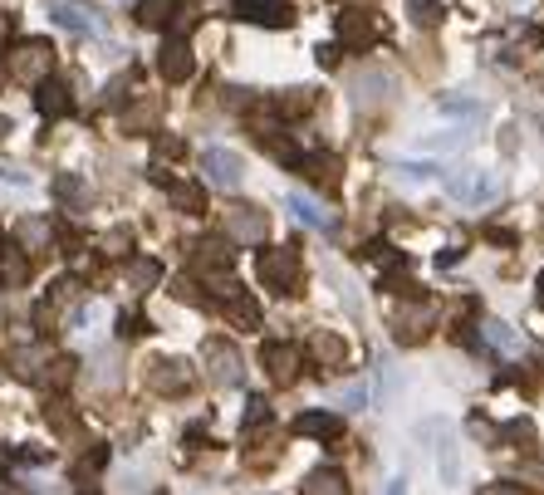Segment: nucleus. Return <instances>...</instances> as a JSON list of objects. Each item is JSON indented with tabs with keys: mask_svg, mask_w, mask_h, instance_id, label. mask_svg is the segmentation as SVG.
Masks as SVG:
<instances>
[{
	"mask_svg": "<svg viewBox=\"0 0 544 495\" xmlns=\"http://www.w3.org/2000/svg\"><path fill=\"white\" fill-rule=\"evenodd\" d=\"M260 280L280 294H295L299 290V250L295 246L265 250V256H260Z\"/></svg>",
	"mask_w": 544,
	"mask_h": 495,
	"instance_id": "nucleus-1",
	"label": "nucleus"
},
{
	"mask_svg": "<svg viewBox=\"0 0 544 495\" xmlns=\"http://www.w3.org/2000/svg\"><path fill=\"white\" fill-rule=\"evenodd\" d=\"M49 69H55L49 39H30V45H20L15 55H10V79H20V83H39Z\"/></svg>",
	"mask_w": 544,
	"mask_h": 495,
	"instance_id": "nucleus-2",
	"label": "nucleus"
},
{
	"mask_svg": "<svg viewBox=\"0 0 544 495\" xmlns=\"http://www.w3.org/2000/svg\"><path fill=\"white\" fill-rule=\"evenodd\" d=\"M202 172H206V182L221 187V192H236V187L246 182V162H240V152H231V147H206Z\"/></svg>",
	"mask_w": 544,
	"mask_h": 495,
	"instance_id": "nucleus-3",
	"label": "nucleus"
},
{
	"mask_svg": "<svg viewBox=\"0 0 544 495\" xmlns=\"http://www.w3.org/2000/svg\"><path fill=\"white\" fill-rule=\"evenodd\" d=\"M378 35H383V25H378V10H343L339 15V45H349V49H368V45H378Z\"/></svg>",
	"mask_w": 544,
	"mask_h": 495,
	"instance_id": "nucleus-4",
	"label": "nucleus"
},
{
	"mask_svg": "<svg viewBox=\"0 0 544 495\" xmlns=\"http://www.w3.org/2000/svg\"><path fill=\"white\" fill-rule=\"evenodd\" d=\"M422 431L436 437V476H442V491H452L456 481H462V447H456V437L446 431V422H427Z\"/></svg>",
	"mask_w": 544,
	"mask_h": 495,
	"instance_id": "nucleus-5",
	"label": "nucleus"
},
{
	"mask_svg": "<svg viewBox=\"0 0 544 495\" xmlns=\"http://www.w3.org/2000/svg\"><path fill=\"white\" fill-rule=\"evenodd\" d=\"M157 74H162L167 83H186L196 74V59H192V45H186L182 35H172L162 49H157Z\"/></svg>",
	"mask_w": 544,
	"mask_h": 495,
	"instance_id": "nucleus-6",
	"label": "nucleus"
},
{
	"mask_svg": "<svg viewBox=\"0 0 544 495\" xmlns=\"http://www.w3.org/2000/svg\"><path fill=\"white\" fill-rule=\"evenodd\" d=\"M432 319H436V309L427 300H412L402 314L393 319V334H397V343H422L427 339V329H432Z\"/></svg>",
	"mask_w": 544,
	"mask_h": 495,
	"instance_id": "nucleus-7",
	"label": "nucleus"
},
{
	"mask_svg": "<svg viewBox=\"0 0 544 495\" xmlns=\"http://www.w3.org/2000/svg\"><path fill=\"white\" fill-rule=\"evenodd\" d=\"M260 363H265V373L275 378V383H295L299 378V349L295 343H280V339H270L265 349H260Z\"/></svg>",
	"mask_w": 544,
	"mask_h": 495,
	"instance_id": "nucleus-8",
	"label": "nucleus"
},
{
	"mask_svg": "<svg viewBox=\"0 0 544 495\" xmlns=\"http://www.w3.org/2000/svg\"><path fill=\"white\" fill-rule=\"evenodd\" d=\"M202 358H206V368H212V378H216L221 387H236V383H240V353H236L226 339H206Z\"/></svg>",
	"mask_w": 544,
	"mask_h": 495,
	"instance_id": "nucleus-9",
	"label": "nucleus"
},
{
	"mask_svg": "<svg viewBox=\"0 0 544 495\" xmlns=\"http://www.w3.org/2000/svg\"><path fill=\"white\" fill-rule=\"evenodd\" d=\"M446 192H452V196H462V202H496V196H500V182H496V177H490V172H456L452 177V182H446Z\"/></svg>",
	"mask_w": 544,
	"mask_h": 495,
	"instance_id": "nucleus-10",
	"label": "nucleus"
},
{
	"mask_svg": "<svg viewBox=\"0 0 544 495\" xmlns=\"http://www.w3.org/2000/svg\"><path fill=\"white\" fill-rule=\"evenodd\" d=\"M236 15L240 20H250V25H270V30H280V25H289V0H236Z\"/></svg>",
	"mask_w": 544,
	"mask_h": 495,
	"instance_id": "nucleus-11",
	"label": "nucleus"
},
{
	"mask_svg": "<svg viewBox=\"0 0 544 495\" xmlns=\"http://www.w3.org/2000/svg\"><path fill=\"white\" fill-rule=\"evenodd\" d=\"M226 230H231V240L260 246V240L270 236V221H265V212H255V206H236V212L226 216Z\"/></svg>",
	"mask_w": 544,
	"mask_h": 495,
	"instance_id": "nucleus-12",
	"label": "nucleus"
},
{
	"mask_svg": "<svg viewBox=\"0 0 544 495\" xmlns=\"http://www.w3.org/2000/svg\"><path fill=\"white\" fill-rule=\"evenodd\" d=\"M148 383L157 387V393H186V387H192V368H186L182 358H157Z\"/></svg>",
	"mask_w": 544,
	"mask_h": 495,
	"instance_id": "nucleus-13",
	"label": "nucleus"
},
{
	"mask_svg": "<svg viewBox=\"0 0 544 495\" xmlns=\"http://www.w3.org/2000/svg\"><path fill=\"white\" fill-rule=\"evenodd\" d=\"M49 15H55V25L74 30V35H103V15H99V5H55Z\"/></svg>",
	"mask_w": 544,
	"mask_h": 495,
	"instance_id": "nucleus-14",
	"label": "nucleus"
},
{
	"mask_svg": "<svg viewBox=\"0 0 544 495\" xmlns=\"http://www.w3.org/2000/svg\"><path fill=\"white\" fill-rule=\"evenodd\" d=\"M35 109L45 113V118H65V113L74 109V99H69V89L59 79H39L35 83Z\"/></svg>",
	"mask_w": 544,
	"mask_h": 495,
	"instance_id": "nucleus-15",
	"label": "nucleus"
},
{
	"mask_svg": "<svg viewBox=\"0 0 544 495\" xmlns=\"http://www.w3.org/2000/svg\"><path fill=\"white\" fill-rule=\"evenodd\" d=\"M152 182H162L167 192H172V202L182 206L186 216H202V212H206V192H202L196 182H172L167 172H152Z\"/></svg>",
	"mask_w": 544,
	"mask_h": 495,
	"instance_id": "nucleus-16",
	"label": "nucleus"
},
{
	"mask_svg": "<svg viewBox=\"0 0 544 495\" xmlns=\"http://www.w3.org/2000/svg\"><path fill=\"white\" fill-rule=\"evenodd\" d=\"M295 431H299V437L333 441V437H343V417L339 412H299L295 417Z\"/></svg>",
	"mask_w": 544,
	"mask_h": 495,
	"instance_id": "nucleus-17",
	"label": "nucleus"
},
{
	"mask_svg": "<svg viewBox=\"0 0 544 495\" xmlns=\"http://www.w3.org/2000/svg\"><path fill=\"white\" fill-rule=\"evenodd\" d=\"M309 353H314V363H324V368H343L349 363V343H343L339 334H329V329H319L309 339Z\"/></svg>",
	"mask_w": 544,
	"mask_h": 495,
	"instance_id": "nucleus-18",
	"label": "nucleus"
},
{
	"mask_svg": "<svg viewBox=\"0 0 544 495\" xmlns=\"http://www.w3.org/2000/svg\"><path fill=\"white\" fill-rule=\"evenodd\" d=\"M231 260H236L231 240H221V236H212V240H196V265H202L206 275H216V270H231Z\"/></svg>",
	"mask_w": 544,
	"mask_h": 495,
	"instance_id": "nucleus-19",
	"label": "nucleus"
},
{
	"mask_svg": "<svg viewBox=\"0 0 544 495\" xmlns=\"http://www.w3.org/2000/svg\"><path fill=\"white\" fill-rule=\"evenodd\" d=\"M285 206H289V212H295L299 221H305V226H314V230H333V226H339V221L324 212L319 202H309L305 192H289V196H285Z\"/></svg>",
	"mask_w": 544,
	"mask_h": 495,
	"instance_id": "nucleus-20",
	"label": "nucleus"
},
{
	"mask_svg": "<svg viewBox=\"0 0 544 495\" xmlns=\"http://www.w3.org/2000/svg\"><path fill=\"white\" fill-rule=\"evenodd\" d=\"M221 304H226V319H231L236 329H260V304L250 300V294L236 290V294H226Z\"/></svg>",
	"mask_w": 544,
	"mask_h": 495,
	"instance_id": "nucleus-21",
	"label": "nucleus"
},
{
	"mask_svg": "<svg viewBox=\"0 0 544 495\" xmlns=\"http://www.w3.org/2000/svg\"><path fill=\"white\" fill-rule=\"evenodd\" d=\"M305 495H353V491H349V481H343V471L319 466L305 476Z\"/></svg>",
	"mask_w": 544,
	"mask_h": 495,
	"instance_id": "nucleus-22",
	"label": "nucleus"
},
{
	"mask_svg": "<svg viewBox=\"0 0 544 495\" xmlns=\"http://www.w3.org/2000/svg\"><path fill=\"white\" fill-rule=\"evenodd\" d=\"M30 280V256L25 250H0V284L5 290H20Z\"/></svg>",
	"mask_w": 544,
	"mask_h": 495,
	"instance_id": "nucleus-23",
	"label": "nucleus"
},
{
	"mask_svg": "<svg viewBox=\"0 0 544 495\" xmlns=\"http://www.w3.org/2000/svg\"><path fill=\"white\" fill-rule=\"evenodd\" d=\"M177 10H182V0H138V20L152 30H167L177 20Z\"/></svg>",
	"mask_w": 544,
	"mask_h": 495,
	"instance_id": "nucleus-24",
	"label": "nucleus"
},
{
	"mask_svg": "<svg viewBox=\"0 0 544 495\" xmlns=\"http://www.w3.org/2000/svg\"><path fill=\"white\" fill-rule=\"evenodd\" d=\"M157 280H162V265H157V260H133V265H128V284H133V290H152Z\"/></svg>",
	"mask_w": 544,
	"mask_h": 495,
	"instance_id": "nucleus-25",
	"label": "nucleus"
},
{
	"mask_svg": "<svg viewBox=\"0 0 544 495\" xmlns=\"http://www.w3.org/2000/svg\"><path fill=\"white\" fill-rule=\"evenodd\" d=\"M407 10H412V20H417L422 30L442 25V15H446V10H442V0H407Z\"/></svg>",
	"mask_w": 544,
	"mask_h": 495,
	"instance_id": "nucleus-26",
	"label": "nucleus"
},
{
	"mask_svg": "<svg viewBox=\"0 0 544 495\" xmlns=\"http://www.w3.org/2000/svg\"><path fill=\"white\" fill-rule=\"evenodd\" d=\"M480 334H486V339H490V343H496V349H505V353H515V334H510V324H500V319H490V324H486V329H480Z\"/></svg>",
	"mask_w": 544,
	"mask_h": 495,
	"instance_id": "nucleus-27",
	"label": "nucleus"
},
{
	"mask_svg": "<svg viewBox=\"0 0 544 495\" xmlns=\"http://www.w3.org/2000/svg\"><path fill=\"white\" fill-rule=\"evenodd\" d=\"M265 422H270V403H265V397H250V403H246V431H255Z\"/></svg>",
	"mask_w": 544,
	"mask_h": 495,
	"instance_id": "nucleus-28",
	"label": "nucleus"
},
{
	"mask_svg": "<svg viewBox=\"0 0 544 495\" xmlns=\"http://www.w3.org/2000/svg\"><path fill=\"white\" fill-rule=\"evenodd\" d=\"M118 334H123V339H138V334H148V319H142V314H123Z\"/></svg>",
	"mask_w": 544,
	"mask_h": 495,
	"instance_id": "nucleus-29",
	"label": "nucleus"
},
{
	"mask_svg": "<svg viewBox=\"0 0 544 495\" xmlns=\"http://www.w3.org/2000/svg\"><path fill=\"white\" fill-rule=\"evenodd\" d=\"M20 236H25V246H39V240H49V221H25Z\"/></svg>",
	"mask_w": 544,
	"mask_h": 495,
	"instance_id": "nucleus-30",
	"label": "nucleus"
},
{
	"mask_svg": "<svg viewBox=\"0 0 544 495\" xmlns=\"http://www.w3.org/2000/svg\"><path fill=\"white\" fill-rule=\"evenodd\" d=\"M363 403H368V387L363 383H353V387H343L339 393V407H363Z\"/></svg>",
	"mask_w": 544,
	"mask_h": 495,
	"instance_id": "nucleus-31",
	"label": "nucleus"
},
{
	"mask_svg": "<svg viewBox=\"0 0 544 495\" xmlns=\"http://www.w3.org/2000/svg\"><path fill=\"white\" fill-rule=\"evenodd\" d=\"M172 294H177L182 304H202V294H196V284H192V280H177V284H172Z\"/></svg>",
	"mask_w": 544,
	"mask_h": 495,
	"instance_id": "nucleus-32",
	"label": "nucleus"
},
{
	"mask_svg": "<svg viewBox=\"0 0 544 495\" xmlns=\"http://www.w3.org/2000/svg\"><path fill=\"white\" fill-rule=\"evenodd\" d=\"M103 246H108V256H123V246H133V236H128V230H113Z\"/></svg>",
	"mask_w": 544,
	"mask_h": 495,
	"instance_id": "nucleus-33",
	"label": "nucleus"
},
{
	"mask_svg": "<svg viewBox=\"0 0 544 495\" xmlns=\"http://www.w3.org/2000/svg\"><path fill=\"white\" fill-rule=\"evenodd\" d=\"M402 172L412 177V182H422V177H432L436 167H427V162H402Z\"/></svg>",
	"mask_w": 544,
	"mask_h": 495,
	"instance_id": "nucleus-34",
	"label": "nucleus"
},
{
	"mask_svg": "<svg viewBox=\"0 0 544 495\" xmlns=\"http://www.w3.org/2000/svg\"><path fill=\"white\" fill-rule=\"evenodd\" d=\"M0 182H10V187H25V182H30V177H25V172H20V167H0Z\"/></svg>",
	"mask_w": 544,
	"mask_h": 495,
	"instance_id": "nucleus-35",
	"label": "nucleus"
},
{
	"mask_svg": "<svg viewBox=\"0 0 544 495\" xmlns=\"http://www.w3.org/2000/svg\"><path fill=\"white\" fill-rule=\"evenodd\" d=\"M456 260H462V250H456V246L452 250H436V270H452Z\"/></svg>",
	"mask_w": 544,
	"mask_h": 495,
	"instance_id": "nucleus-36",
	"label": "nucleus"
},
{
	"mask_svg": "<svg viewBox=\"0 0 544 495\" xmlns=\"http://www.w3.org/2000/svg\"><path fill=\"white\" fill-rule=\"evenodd\" d=\"M55 192H59V196H79V182H74V177H59Z\"/></svg>",
	"mask_w": 544,
	"mask_h": 495,
	"instance_id": "nucleus-37",
	"label": "nucleus"
},
{
	"mask_svg": "<svg viewBox=\"0 0 544 495\" xmlns=\"http://www.w3.org/2000/svg\"><path fill=\"white\" fill-rule=\"evenodd\" d=\"M10 30H15V15H5V10H0V49H5V39H10Z\"/></svg>",
	"mask_w": 544,
	"mask_h": 495,
	"instance_id": "nucleus-38",
	"label": "nucleus"
},
{
	"mask_svg": "<svg viewBox=\"0 0 544 495\" xmlns=\"http://www.w3.org/2000/svg\"><path fill=\"white\" fill-rule=\"evenodd\" d=\"M319 65H339V45H319Z\"/></svg>",
	"mask_w": 544,
	"mask_h": 495,
	"instance_id": "nucleus-39",
	"label": "nucleus"
},
{
	"mask_svg": "<svg viewBox=\"0 0 544 495\" xmlns=\"http://www.w3.org/2000/svg\"><path fill=\"white\" fill-rule=\"evenodd\" d=\"M480 495H520V486H505V481H496V486H486Z\"/></svg>",
	"mask_w": 544,
	"mask_h": 495,
	"instance_id": "nucleus-40",
	"label": "nucleus"
},
{
	"mask_svg": "<svg viewBox=\"0 0 544 495\" xmlns=\"http://www.w3.org/2000/svg\"><path fill=\"white\" fill-rule=\"evenodd\" d=\"M388 495H407V481L397 476V481H388Z\"/></svg>",
	"mask_w": 544,
	"mask_h": 495,
	"instance_id": "nucleus-41",
	"label": "nucleus"
},
{
	"mask_svg": "<svg viewBox=\"0 0 544 495\" xmlns=\"http://www.w3.org/2000/svg\"><path fill=\"white\" fill-rule=\"evenodd\" d=\"M535 300H540V309H544V270H540V294H535Z\"/></svg>",
	"mask_w": 544,
	"mask_h": 495,
	"instance_id": "nucleus-42",
	"label": "nucleus"
},
{
	"mask_svg": "<svg viewBox=\"0 0 544 495\" xmlns=\"http://www.w3.org/2000/svg\"><path fill=\"white\" fill-rule=\"evenodd\" d=\"M5 133H10V123H5V118H0V138H5Z\"/></svg>",
	"mask_w": 544,
	"mask_h": 495,
	"instance_id": "nucleus-43",
	"label": "nucleus"
}]
</instances>
